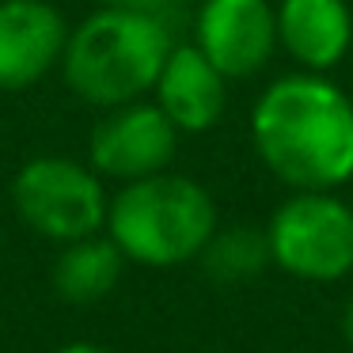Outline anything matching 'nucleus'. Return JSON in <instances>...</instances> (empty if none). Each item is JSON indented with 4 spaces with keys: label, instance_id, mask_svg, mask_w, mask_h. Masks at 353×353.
<instances>
[{
    "label": "nucleus",
    "instance_id": "ddd939ff",
    "mask_svg": "<svg viewBox=\"0 0 353 353\" xmlns=\"http://www.w3.org/2000/svg\"><path fill=\"white\" fill-rule=\"evenodd\" d=\"M107 8H130V12H156L168 0H103Z\"/></svg>",
    "mask_w": 353,
    "mask_h": 353
},
{
    "label": "nucleus",
    "instance_id": "20e7f679",
    "mask_svg": "<svg viewBox=\"0 0 353 353\" xmlns=\"http://www.w3.org/2000/svg\"><path fill=\"white\" fill-rule=\"evenodd\" d=\"M12 201L27 228L57 243L95 236L107 221V198L99 179L61 156H39L23 163L12 183Z\"/></svg>",
    "mask_w": 353,
    "mask_h": 353
},
{
    "label": "nucleus",
    "instance_id": "0eeeda50",
    "mask_svg": "<svg viewBox=\"0 0 353 353\" xmlns=\"http://www.w3.org/2000/svg\"><path fill=\"white\" fill-rule=\"evenodd\" d=\"M277 16L266 0H205L198 16V50L221 77H251L270 61Z\"/></svg>",
    "mask_w": 353,
    "mask_h": 353
},
{
    "label": "nucleus",
    "instance_id": "f8f14e48",
    "mask_svg": "<svg viewBox=\"0 0 353 353\" xmlns=\"http://www.w3.org/2000/svg\"><path fill=\"white\" fill-rule=\"evenodd\" d=\"M262 251L266 243L251 236V232H232V236L216 239L213 251H209V266L224 277H239V274H251L254 266L262 262Z\"/></svg>",
    "mask_w": 353,
    "mask_h": 353
},
{
    "label": "nucleus",
    "instance_id": "7ed1b4c3",
    "mask_svg": "<svg viewBox=\"0 0 353 353\" xmlns=\"http://www.w3.org/2000/svg\"><path fill=\"white\" fill-rule=\"evenodd\" d=\"M118 251L145 266H175L209 247L216 228L213 198L183 175H148L130 183L107 209Z\"/></svg>",
    "mask_w": 353,
    "mask_h": 353
},
{
    "label": "nucleus",
    "instance_id": "9d476101",
    "mask_svg": "<svg viewBox=\"0 0 353 353\" xmlns=\"http://www.w3.org/2000/svg\"><path fill=\"white\" fill-rule=\"evenodd\" d=\"M277 39L307 69H330L353 42V16L345 0H281Z\"/></svg>",
    "mask_w": 353,
    "mask_h": 353
},
{
    "label": "nucleus",
    "instance_id": "9b49d317",
    "mask_svg": "<svg viewBox=\"0 0 353 353\" xmlns=\"http://www.w3.org/2000/svg\"><path fill=\"white\" fill-rule=\"evenodd\" d=\"M122 259L114 239L84 236L72 239L54 262V289L69 304H95L103 300L122 277Z\"/></svg>",
    "mask_w": 353,
    "mask_h": 353
},
{
    "label": "nucleus",
    "instance_id": "1a4fd4ad",
    "mask_svg": "<svg viewBox=\"0 0 353 353\" xmlns=\"http://www.w3.org/2000/svg\"><path fill=\"white\" fill-rule=\"evenodd\" d=\"M156 95H160L156 107L168 114V122L186 133L209 130L224 114V77L198 46L171 50L156 80Z\"/></svg>",
    "mask_w": 353,
    "mask_h": 353
},
{
    "label": "nucleus",
    "instance_id": "39448f33",
    "mask_svg": "<svg viewBox=\"0 0 353 353\" xmlns=\"http://www.w3.org/2000/svg\"><path fill=\"white\" fill-rule=\"evenodd\" d=\"M266 247L296 277H342L353 270V209L338 198L307 190L274 213Z\"/></svg>",
    "mask_w": 353,
    "mask_h": 353
},
{
    "label": "nucleus",
    "instance_id": "f257e3e1",
    "mask_svg": "<svg viewBox=\"0 0 353 353\" xmlns=\"http://www.w3.org/2000/svg\"><path fill=\"white\" fill-rule=\"evenodd\" d=\"M254 148L277 179L327 190L353 175V103L319 77H285L259 99Z\"/></svg>",
    "mask_w": 353,
    "mask_h": 353
},
{
    "label": "nucleus",
    "instance_id": "f03ea898",
    "mask_svg": "<svg viewBox=\"0 0 353 353\" xmlns=\"http://www.w3.org/2000/svg\"><path fill=\"white\" fill-rule=\"evenodd\" d=\"M171 54L168 31L152 12L103 8L65 42V80L92 107H125L156 88Z\"/></svg>",
    "mask_w": 353,
    "mask_h": 353
},
{
    "label": "nucleus",
    "instance_id": "423d86ee",
    "mask_svg": "<svg viewBox=\"0 0 353 353\" xmlns=\"http://www.w3.org/2000/svg\"><path fill=\"white\" fill-rule=\"evenodd\" d=\"M175 125L160 107L125 103L118 114L103 118L92 133V168L110 179H137L160 175L175 156Z\"/></svg>",
    "mask_w": 353,
    "mask_h": 353
},
{
    "label": "nucleus",
    "instance_id": "4468645a",
    "mask_svg": "<svg viewBox=\"0 0 353 353\" xmlns=\"http://www.w3.org/2000/svg\"><path fill=\"white\" fill-rule=\"evenodd\" d=\"M61 353H110V350H103V345H92V342H72V345H65Z\"/></svg>",
    "mask_w": 353,
    "mask_h": 353
},
{
    "label": "nucleus",
    "instance_id": "6e6552de",
    "mask_svg": "<svg viewBox=\"0 0 353 353\" xmlns=\"http://www.w3.org/2000/svg\"><path fill=\"white\" fill-rule=\"evenodd\" d=\"M65 19L46 0H0V92H23L65 54Z\"/></svg>",
    "mask_w": 353,
    "mask_h": 353
},
{
    "label": "nucleus",
    "instance_id": "2eb2a0df",
    "mask_svg": "<svg viewBox=\"0 0 353 353\" xmlns=\"http://www.w3.org/2000/svg\"><path fill=\"white\" fill-rule=\"evenodd\" d=\"M345 338L353 342V300H350V307H345Z\"/></svg>",
    "mask_w": 353,
    "mask_h": 353
}]
</instances>
